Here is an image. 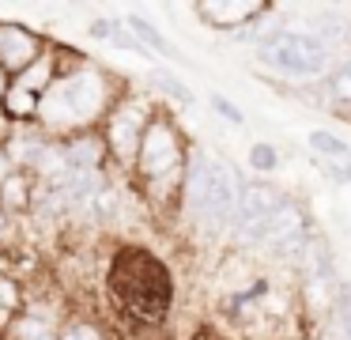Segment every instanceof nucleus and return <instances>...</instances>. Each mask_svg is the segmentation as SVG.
I'll use <instances>...</instances> for the list:
<instances>
[{
    "mask_svg": "<svg viewBox=\"0 0 351 340\" xmlns=\"http://www.w3.org/2000/svg\"><path fill=\"white\" fill-rule=\"evenodd\" d=\"M110 284H114L117 299H121L136 317L159 321V317L167 314V306H170L167 269H162L152 253H144V249H125V253L114 261Z\"/></svg>",
    "mask_w": 351,
    "mask_h": 340,
    "instance_id": "1",
    "label": "nucleus"
},
{
    "mask_svg": "<svg viewBox=\"0 0 351 340\" xmlns=\"http://www.w3.org/2000/svg\"><path fill=\"white\" fill-rule=\"evenodd\" d=\"M106 106V76L95 68L53 80L49 91L38 98V121L46 125H91Z\"/></svg>",
    "mask_w": 351,
    "mask_h": 340,
    "instance_id": "2",
    "label": "nucleus"
},
{
    "mask_svg": "<svg viewBox=\"0 0 351 340\" xmlns=\"http://www.w3.org/2000/svg\"><path fill=\"white\" fill-rule=\"evenodd\" d=\"M189 204L197 208V216L204 219L208 227H227L234 219V201H238V185L230 166H223L219 159L197 151L189 163Z\"/></svg>",
    "mask_w": 351,
    "mask_h": 340,
    "instance_id": "3",
    "label": "nucleus"
},
{
    "mask_svg": "<svg viewBox=\"0 0 351 340\" xmlns=\"http://www.w3.org/2000/svg\"><path fill=\"white\" fill-rule=\"evenodd\" d=\"M261 60L283 76H298L310 80L328 68V45L313 34H298V30H276L261 42Z\"/></svg>",
    "mask_w": 351,
    "mask_h": 340,
    "instance_id": "4",
    "label": "nucleus"
},
{
    "mask_svg": "<svg viewBox=\"0 0 351 340\" xmlns=\"http://www.w3.org/2000/svg\"><path fill=\"white\" fill-rule=\"evenodd\" d=\"M136 163L144 170V178H170L182 163V144H178L174 128L167 121H152L140 136L136 148Z\"/></svg>",
    "mask_w": 351,
    "mask_h": 340,
    "instance_id": "5",
    "label": "nucleus"
},
{
    "mask_svg": "<svg viewBox=\"0 0 351 340\" xmlns=\"http://www.w3.org/2000/svg\"><path fill=\"white\" fill-rule=\"evenodd\" d=\"M280 208V196H276L272 185L265 181H250V185L238 189V201H234V231L242 238H261L265 223L272 219V212Z\"/></svg>",
    "mask_w": 351,
    "mask_h": 340,
    "instance_id": "6",
    "label": "nucleus"
},
{
    "mask_svg": "<svg viewBox=\"0 0 351 340\" xmlns=\"http://www.w3.org/2000/svg\"><path fill=\"white\" fill-rule=\"evenodd\" d=\"M38 57H42L38 34H31L27 27H16V23H0V72L19 76Z\"/></svg>",
    "mask_w": 351,
    "mask_h": 340,
    "instance_id": "7",
    "label": "nucleus"
},
{
    "mask_svg": "<svg viewBox=\"0 0 351 340\" xmlns=\"http://www.w3.org/2000/svg\"><path fill=\"white\" fill-rule=\"evenodd\" d=\"M140 125H144V117H140L136 106H117V110H110L106 117V151H114V155L121 159H132L140 148Z\"/></svg>",
    "mask_w": 351,
    "mask_h": 340,
    "instance_id": "8",
    "label": "nucleus"
},
{
    "mask_svg": "<svg viewBox=\"0 0 351 340\" xmlns=\"http://www.w3.org/2000/svg\"><path fill=\"white\" fill-rule=\"evenodd\" d=\"M261 238L276 249V253H298L302 249V216H298L295 204H283L272 212V219L265 223Z\"/></svg>",
    "mask_w": 351,
    "mask_h": 340,
    "instance_id": "9",
    "label": "nucleus"
},
{
    "mask_svg": "<svg viewBox=\"0 0 351 340\" xmlns=\"http://www.w3.org/2000/svg\"><path fill=\"white\" fill-rule=\"evenodd\" d=\"M64 151V163H69V170H99L102 159H106V140H102V133H76L69 144H61Z\"/></svg>",
    "mask_w": 351,
    "mask_h": 340,
    "instance_id": "10",
    "label": "nucleus"
},
{
    "mask_svg": "<svg viewBox=\"0 0 351 340\" xmlns=\"http://www.w3.org/2000/svg\"><path fill=\"white\" fill-rule=\"evenodd\" d=\"M34 204V181L23 170H12L8 178L0 181V212H27Z\"/></svg>",
    "mask_w": 351,
    "mask_h": 340,
    "instance_id": "11",
    "label": "nucleus"
},
{
    "mask_svg": "<svg viewBox=\"0 0 351 340\" xmlns=\"http://www.w3.org/2000/svg\"><path fill=\"white\" fill-rule=\"evenodd\" d=\"M125 30H129L132 38H140L144 49H155V53H162V57H174V45H170L147 19H140V15H129V19H125Z\"/></svg>",
    "mask_w": 351,
    "mask_h": 340,
    "instance_id": "12",
    "label": "nucleus"
},
{
    "mask_svg": "<svg viewBox=\"0 0 351 340\" xmlns=\"http://www.w3.org/2000/svg\"><path fill=\"white\" fill-rule=\"evenodd\" d=\"M0 106H4V113H8L12 121L38 117V98L27 95V91H19V87H4V95H0Z\"/></svg>",
    "mask_w": 351,
    "mask_h": 340,
    "instance_id": "13",
    "label": "nucleus"
},
{
    "mask_svg": "<svg viewBox=\"0 0 351 340\" xmlns=\"http://www.w3.org/2000/svg\"><path fill=\"white\" fill-rule=\"evenodd\" d=\"M310 148L317 151V155H325L328 163H340V159H348V155H351V148L340 140V136L321 133V128H317V133H310Z\"/></svg>",
    "mask_w": 351,
    "mask_h": 340,
    "instance_id": "14",
    "label": "nucleus"
},
{
    "mask_svg": "<svg viewBox=\"0 0 351 340\" xmlns=\"http://www.w3.org/2000/svg\"><path fill=\"white\" fill-rule=\"evenodd\" d=\"M12 340H57V337L49 332V325L42 321V317H16Z\"/></svg>",
    "mask_w": 351,
    "mask_h": 340,
    "instance_id": "15",
    "label": "nucleus"
},
{
    "mask_svg": "<svg viewBox=\"0 0 351 340\" xmlns=\"http://www.w3.org/2000/svg\"><path fill=\"white\" fill-rule=\"evenodd\" d=\"M155 83H159V87L167 91V95H174L178 102H193V95H189V91H185V83H182V80H174V76H170V72H162V68H159V72H155Z\"/></svg>",
    "mask_w": 351,
    "mask_h": 340,
    "instance_id": "16",
    "label": "nucleus"
},
{
    "mask_svg": "<svg viewBox=\"0 0 351 340\" xmlns=\"http://www.w3.org/2000/svg\"><path fill=\"white\" fill-rule=\"evenodd\" d=\"M57 340H102V332L95 329V325H87V321H76V325H64Z\"/></svg>",
    "mask_w": 351,
    "mask_h": 340,
    "instance_id": "17",
    "label": "nucleus"
},
{
    "mask_svg": "<svg viewBox=\"0 0 351 340\" xmlns=\"http://www.w3.org/2000/svg\"><path fill=\"white\" fill-rule=\"evenodd\" d=\"M250 163H253V170H272L276 166V148H268V144H253Z\"/></svg>",
    "mask_w": 351,
    "mask_h": 340,
    "instance_id": "18",
    "label": "nucleus"
},
{
    "mask_svg": "<svg viewBox=\"0 0 351 340\" xmlns=\"http://www.w3.org/2000/svg\"><path fill=\"white\" fill-rule=\"evenodd\" d=\"M0 310L8 314V310H19V287L12 284V276L0 272Z\"/></svg>",
    "mask_w": 351,
    "mask_h": 340,
    "instance_id": "19",
    "label": "nucleus"
},
{
    "mask_svg": "<svg viewBox=\"0 0 351 340\" xmlns=\"http://www.w3.org/2000/svg\"><path fill=\"white\" fill-rule=\"evenodd\" d=\"M328 87H332V95L351 98V60H348L343 68H336V72H332V80H328Z\"/></svg>",
    "mask_w": 351,
    "mask_h": 340,
    "instance_id": "20",
    "label": "nucleus"
},
{
    "mask_svg": "<svg viewBox=\"0 0 351 340\" xmlns=\"http://www.w3.org/2000/svg\"><path fill=\"white\" fill-rule=\"evenodd\" d=\"M212 106H215V113H223V117L230 121V125H242V110H238L234 102H227L223 95H215V98H212Z\"/></svg>",
    "mask_w": 351,
    "mask_h": 340,
    "instance_id": "21",
    "label": "nucleus"
},
{
    "mask_svg": "<svg viewBox=\"0 0 351 340\" xmlns=\"http://www.w3.org/2000/svg\"><path fill=\"white\" fill-rule=\"evenodd\" d=\"M114 30H117V23H110V19H95L91 23V38H114Z\"/></svg>",
    "mask_w": 351,
    "mask_h": 340,
    "instance_id": "22",
    "label": "nucleus"
},
{
    "mask_svg": "<svg viewBox=\"0 0 351 340\" xmlns=\"http://www.w3.org/2000/svg\"><path fill=\"white\" fill-rule=\"evenodd\" d=\"M328 170H332L336 178L351 181V155H348V159H340V163H328Z\"/></svg>",
    "mask_w": 351,
    "mask_h": 340,
    "instance_id": "23",
    "label": "nucleus"
},
{
    "mask_svg": "<svg viewBox=\"0 0 351 340\" xmlns=\"http://www.w3.org/2000/svg\"><path fill=\"white\" fill-rule=\"evenodd\" d=\"M340 317H343V332H348V340H351V302H343Z\"/></svg>",
    "mask_w": 351,
    "mask_h": 340,
    "instance_id": "24",
    "label": "nucleus"
},
{
    "mask_svg": "<svg viewBox=\"0 0 351 340\" xmlns=\"http://www.w3.org/2000/svg\"><path fill=\"white\" fill-rule=\"evenodd\" d=\"M4 223H8V216H4V212H0V231H4Z\"/></svg>",
    "mask_w": 351,
    "mask_h": 340,
    "instance_id": "25",
    "label": "nucleus"
}]
</instances>
